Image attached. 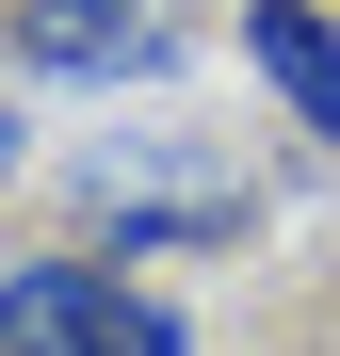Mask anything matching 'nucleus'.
<instances>
[{
  "mask_svg": "<svg viewBox=\"0 0 340 356\" xmlns=\"http://www.w3.org/2000/svg\"><path fill=\"white\" fill-rule=\"evenodd\" d=\"M211 17L195 0H0V65L33 97H162L195 81Z\"/></svg>",
  "mask_w": 340,
  "mask_h": 356,
  "instance_id": "3",
  "label": "nucleus"
},
{
  "mask_svg": "<svg viewBox=\"0 0 340 356\" xmlns=\"http://www.w3.org/2000/svg\"><path fill=\"white\" fill-rule=\"evenodd\" d=\"M227 49L308 146H340V0H227Z\"/></svg>",
  "mask_w": 340,
  "mask_h": 356,
  "instance_id": "4",
  "label": "nucleus"
},
{
  "mask_svg": "<svg viewBox=\"0 0 340 356\" xmlns=\"http://www.w3.org/2000/svg\"><path fill=\"white\" fill-rule=\"evenodd\" d=\"M65 211H81V243H113V259H243L259 227H275V195H259V162L243 146H211V130H97V146H65Z\"/></svg>",
  "mask_w": 340,
  "mask_h": 356,
  "instance_id": "1",
  "label": "nucleus"
},
{
  "mask_svg": "<svg viewBox=\"0 0 340 356\" xmlns=\"http://www.w3.org/2000/svg\"><path fill=\"white\" fill-rule=\"evenodd\" d=\"M0 356H211V324L113 243H0Z\"/></svg>",
  "mask_w": 340,
  "mask_h": 356,
  "instance_id": "2",
  "label": "nucleus"
},
{
  "mask_svg": "<svg viewBox=\"0 0 340 356\" xmlns=\"http://www.w3.org/2000/svg\"><path fill=\"white\" fill-rule=\"evenodd\" d=\"M33 178V81H0V195Z\"/></svg>",
  "mask_w": 340,
  "mask_h": 356,
  "instance_id": "5",
  "label": "nucleus"
}]
</instances>
